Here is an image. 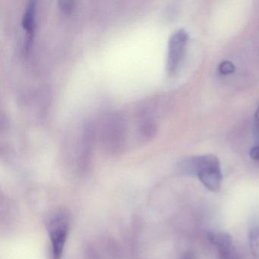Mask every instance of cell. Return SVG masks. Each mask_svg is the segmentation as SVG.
I'll use <instances>...</instances> for the list:
<instances>
[{
    "mask_svg": "<svg viewBox=\"0 0 259 259\" xmlns=\"http://www.w3.org/2000/svg\"><path fill=\"white\" fill-rule=\"evenodd\" d=\"M52 259H61L69 229V216L65 210L56 212L48 222Z\"/></svg>",
    "mask_w": 259,
    "mask_h": 259,
    "instance_id": "1",
    "label": "cell"
},
{
    "mask_svg": "<svg viewBox=\"0 0 259 259\" xmlns=\"http://www.w3.org/2000/svg\"><path fill=\"white\" fill-rule=\"evenodd\" d=\"M189 41V35L184 29L177 30L169 37L166 57V71L174 74L184 57Z\"/></svg>",
    "mask_w": 259,
    "mask_h": 259,
    "instance_id": "2",
    "label": "cell"
},
{
    "mask_svg": "<svg viewBox=\"0 0 259 259\" xmlns=\"http://www.w3.org/2000/svg\"><path fill=\"white\" fill-rule=\"evenodd\" d=\"M196 177L207 189L212 192H218L221 189L223 180L221 163L218 162L206 166L198 172Z\"/></svg>",
    "mask_w": 259,
    "mask_h": 259,
    "instance_id": "3",
    "label": "cell"
},
{
    "mask_svg": "<svg viewBox=\"0 0 259 259\" xmlns=\"http://www.w3.org/2000/svg\"><path fill=\"white\" fill-rule=\"evenodd\" d=\"M209 241L218 248L220 254L224 258H234L233 239L229 233H210L207 235Z\"/></svg>",
    "mask_w": 259,
    "mask_h": 259,
    "instance_id": "4",
    "label": "cell"
},
{
    "mask_svg": "<svg viewBox=\"0 0 259 259\" xmlns=\"http://www.w3.org/2000/svg\"><path fill=\"white\" fill-rule=\"evenodd\" d=\"M35 3L31 1L27 6L26 10L22 17V25L28 34V43L31 42V37L33 36L34 27H35Z\"/></svg>",
    "mask_w": 259,
    "mask_h": 259,
    "instance_id": "5",
    "label": "cell"
},
{
    "mask_svg": "<svg viewBox=\"0 0 259 259\" xmlns=\"http://www.w3.org/2000/svg\"><path fill=\"white\" fill-rule=\"evenodd\" d=\"M248 236L251 253L256 259H259V220L257 218H254L250 222Z\"/></svg>",
    "mask_w": 259,
    "mask_h": 259,
    "instance_id": "6",
    "label": "cell"
},
{
    "mask_svg": "<svg viewBox=\"0 0 259 259\" xmlns=\"http://www.w3.org/2000/svg\"><path fill=\"white\" fill-rule=\"evenodd\" d=\"M235 71V66L231 62L224 61L219 66V72L221 75H227L233 74Z\"/></svg>",
    "mask_w": 259,
    "mask_h": 259,
    "instance_id": "7",
    "label": "cell"
},
{
    "mask_svg": "<svg viewBox=\"0 0 259 259\" xmlns=\"http://www.w3.org/2000/svg\"><path fill=\"white\" fill-rule=\"evenodd\" d=\"M254 138H255L256 142L259 145V101L257 102V108H256L255 114H254Z\"/></svg>",
    "mask_w": 259,
    "mask_h": 259,
    "instance_id": "8",
    "label": "cell"
},
{
    "mask_svg": "<svg viewBox=\"0 0 259 259\" xmlns=\"http://www.w3.org/2000/svg\"><path fill=\"white\" fill-rule=\"evenodd\" d=\"M249 156L253 160H259V145L251 148L249 151Z\"/></svg>",
    "mask_w": 259,
    "mask_h": 259,
    "instance_id": "9",
    "label": "cell"
},
{
    "mask_svg": "<svg viewBox=\"0 0 259 259\" xmlns=\"http://www.w3.org/2000/svg\"><path fill=\"white\" fill-rule=\"evenodd\" d=\"M60 7L65 11H69L73 7V3L70 1H61L60 2Z\"/></svg>",
    "mask_w": 259,
    "mask_h": 259,
    "instance_id": "10",
    "label": "cell"
}]
</instances>
